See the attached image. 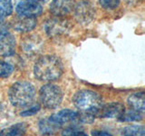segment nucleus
<instances>
[{"instance_id": "1", "label": "nucleus", "mask_w": 145, "mask_h": 136, "mask_svg": "<svg viewBox=\"0 0 145 136\" xmlns=\"http://www.w3.org/2000/svg\"><path fill=\"white\" fill-rule=\"evenodd\" d=\"M63 73V65L56 56L46 54L35 62L34 75L41 82H54L58 80Z\"/></svg>"}, {"instance_id": "2", "label": "nucleus", "mask_w": 145, "mask_h": 136, "mask_svg": "<svg viewBox=\"0 0 145 136\" xmlns=\"http://www.w3.org/2000/svg\"><path fill=\"white\" fill-rule=\"evenodd\" d=\"M74 106L82 112H86L96 117L100 109L103 105V98L98 93L92 90L83 89L78 91L72 97Z\"/></svg>"}, {"instance_id": "3", "label": "nucleus", "mask_w": 145, "mask_h": 136, "mask_svg": "<svg viewBox=\"0 0 145 136\" xmlns=\"http://www.w3.org/2000/svg\"><path fill=\"white\" fill-rule=\"evenodd\" d=\"M8 97L13 106L18 108L29 106L35 97V86L29 82L18 81L9 88Z\"/></svg>"}, {"instance_id": "4", "label": "nucleus", "mask_w": 145, "mask_h": 136, "mask_svg": "<svg viewBox=\"0 0 145 136\" xmlns=\"http://www.w3.org/2000/svg\"><path fill=\"white\" fill-rule=\"evenodd\" d=\"M39 98L41 103L47 109H56L61 104L63 93L58 85L46 84L43 85L39 91Z\"/></svg>"}, {"instance_id": "5", "label": "nucleus", "mask_w": 145, "mask_h": 136, "mask_svg": "<svg viewBox=\"0 0 145 136\" xmlns=\"http://www.w3.org/2000/svg\"><path fill=\"white\" fill-rule=\"evenodd\" d=\"M70 22L63 17H54L48 19L44 24V30L51 37L66 35L70 31Z\"/></svg>"}, {"instance_id": "6", "label": "nucleus", "mask_w": 145, "mask_h": 136, "mask_svg": "<svg viewBox=\"0 0 145 136\" xmlns=\"http://www.w3.org/2000/svg\"><path fill=\"white\" fill-rule=\"evenodd\" d=\"M74 12L76 20L84 25L90 24L95 17V9L93 6L86 1L79 2L74 5Z\"/></svg>"}, {"instance_id": "7", "label": "nucleus", "mask_w": 145, "mask_h": 136, "mask_svg": "<svg viewBox=\"0 0 145 136\" xmlns=\"http://www.w3.org/2000/svg\"><path fill=\"white\" fill-rule=\"evenodd\" d=\"M21 48L25 56L34 57L38 56L44 48V42L38 35H31L21 41Z\"/></svg>"}, {"instance_id": "8", "label": "nucleus", "mask_w": 145, "mask_h": 136, "mask_svg": "<svg viewBox=\"0 0 145 136\" xmlns=\"http://www.w3.org/2000/svg\"><path fill=\"white\" fill-rule=\"evenodd\" d=\"M18 16L35 18L43 12V6L36 1H21L16 7Z\"/></svg>"}, {"instance_id": "9", "label": "nucleus", "mask_w": 145, "mask_h": 136, "mask_svg": "<svg viewBox=\"0 0 145 136\" xmlns=\"http://www.w3.org/2000/svg\"><path fill=\"white\" fill-rule=\"evenodd\" d=\"M79 112L72 111L70 109H65V110H61L54 113L51 116H49V118L54 122H56V124L62 127L65 124H79Z\"/></svg>"}, {"instance_id": "10", "label": "nucleus", "mask_w": 145, "mask_h": 136, "mask_svg": "<svg viewBox=\"0 0 145 136\" xmlns=\"http://www.w3.org/2000/svg\"><path fill=\"white\" fill-rule=\"evenodd\" d=\"M125 111L124 105L120 102H112L103 104L98 112L96 117L101 118H119Z\"/></svg>"}, {"instance_id": "11", "label": "nucleus", "mask_w": 145, "mask_h": 136, "mask_svg": "<svg viewBox=\"0 0 145 136\" xmlns=\"http://www.w3.org/2000/svg\"><path fill=\"white\" fill-rule=\"evenodd\" d=\"M16 42L9 32L0 34V56H11L16 52Z\"/></svg>"}, {"instance_id": "12", "label": "nucleus", "mask_w": 145, "mask_h": 136, "mask_svg": "<svg viewBox=\"0 0 145 136\" xmlns=\"http://www.w3.org/2000/svg\"><path fill=\"white\" fill-rule=\"evenodd\" d=\"M74 4L72 1H54L50 5V11L56 17H63L74 11Z\"/></svg>"}, {"instance_id": "13", "label": "nucleus", "mask_w": 145, "mask_h": 136, "mask_svg": "<svg viewBox=\"0 0 145 136\" xmlns=\"http://www.w3.org/2000/svg\"><path fill=\"white\" fill-rule=\"evenodd\" d=\"M36 24H37L36 18L18 16L13 20L12 26H13V28L17 32L26 33V32L33 30L35 27Z\"/></svg>"}, {"instance_id": "14", "label": "nucleus", "mask_w": 145, "mask_h": 136, "mask_svg": "<svg viewBox=\"0 0 145 136\" xmlns=\"http://www.w3.org/2000/svg\"><path fill=\"white\" fill-rule=\"evenodd\" d=\"M127 103L131 110L143 112L145 111V94L144 92H138L129 95Z\"/></svg>"}, {"instance_id": "15", "label": "nucleus", "mask_w": 145, "mask_h": 136, "mask_svg": "<svg viewBox=\"0 0 145 136\" xmlns=\"http://www.w3.org/2000/svg\"><path fill=\"white\" fill-rule=\"evenodd\" d=\"M61 126L54 122L50 118L42 119L39 122V130L43 135H52L60 130Z\"/></svg>"}, {"instance_id": "16", "label": "nucleus", "mask_w": 145, "mask_h": 136, "mask_svg": "<svg viewBox=\"0 0 145 136\" xmlns=\"http://www.w3.org/2000/svg\"><path fill=\"white\" fill-rule=\"evenodd\" d=\"M27 126L25 122H18L7 129H4L5 136H24L26 133Z\"/></svg>"}, {"instance_id": "17", "label": "nucleus", "mask_w": 145, "mask_h": 136, "mask_svg": "<svg viewBox=\"0 0 145 136\" xmlns=\"http://www.w3.org/2000/svg\"><path fill=\"white\" fill-rule=\"evenodd\" d=\"M142 113L134 111V110H129L124 111L123 113L118 118V120L124 122H140L142 120Z\"/></svg>"}, {"instance_id": "18", "label": "nucleus", "mask_w": 145, "mask_h": 136, "mask_svg": "<svg viewBox=\"0 0 145 136\" xmlns=\"http://www.w3.org/2000/svg\"><path fill=\"white\" fill-rule=\"evenodd\" d=\"M123 136H145V129L142 125H130L122 129Z\"/></svg>"}, {"instance_id": "19", "label": "nucleus", "mask_w": 145, "mask_h": 136, "mask_svg": "<svg viewBox=\"0 0 145 136\" xmlns=\"http://www.w3.org/2000/svg\"><path fill=\"white\" fill-rule=\"evenodd\" d=\"M13 13V5L11 1L2 0L0 1V23L4 22Z\"/></svg>"}, {"instance_id": "20", "label": "nucleus", "mask_w": 145, "mask_h": 136, "mask_svg": "<svg viewBox=\"0 0 145 136\" xmlns=\"http://www.w3.org/2000/svg\"><path fill=\"white\" fill-rule=\"evenodd\" d=\"M14 72V67L12 65L6 61L0 60V78H7Z\"/></svg>"}, {"instance_id": "21", "label": "nucleus", "mask_w": 145, "mask_h": 136, "mask_svg": "<svg viewBox=\"0 0 145 136\" xmlns=\"http://www.w3.org/2000/svg\"><path fill=\"white\" fill-rule=\"evenodd\" d=\"M63 136H88L83 130L79 129L76 125H71L62 131Z\"/></svg>"}, {"instance_id": "22", "label": "nucleus", "mask_w": 145, "mask_h": 136, "mask_svg": "<svg viewBox=\"0 0 145 136\" xmlns=\"http://www.w3.org/2000/svg\"><path fill=\"white\" fill-rule=\"evenodd\" d=\"M99 3L104 9H107V10L115 9L120 5V1H115V0H101Z\"/></svg>"}, {"instance_id": "23", "label": "nucleus", "mask_w": 145, "mask_h": 136, "mask_svg": "<svg viewBox=\"0 0 145 136\" xmlns=\"http://www.w3.org/2000/svg\"><path fill=\"white\" fill-rule=\"evenodd\" d=\"M41 109V106L39 104H35V105L30 107L29 109L27 110H24L23 112H20V115L23 117H28V116H32V115H35V113H37Z\"/></svg>"}, {"instance_id": "24", "label": "nucleus", "mask_w": 145, "mask_h": 136, "mask_svg": "<svg viewBox=\"0 0 145 136\" xmlns=\"http://www.w3.org/2000/svg\"><path fill=\"white\" fill-rule=\"evenodd\" d=\"M92 136H112L111 133H107L104 131H98V130H93L92 131Z\"/></svg>"}, {"instance_id": "25", "label": "nucleus", "mask_w": 145, "mask_h": 136, "mask_svg": "<svg viewBox=\"0 0 145 136\" xmlns=\"http://www.w3.org/2000/svg\"><path fill=\"white\" fill-rule=\"evenodd\" d=\"M8 27L7 25L5 24V22H1L0 23V34L2 33H6V32H8Z\"/></svg>"}, {"instance_id": "26", "label": "nucleus", "mask_w": 145, "mask_h": 136, "mask_svg": "<svg viewBox=\"0 0 145 136\" xmlns=\"http://www.w3.org/2000/svg\"><path fill=\"white\" fill-rule=\"evenodd\" d=\"M0 136H5V131L0 130Z\"/></svg>"}, {"instance_id": "27", "label": "nucleus", "mask_w": 145, "mask_h": 136, "mask_svg": "<svg viewBox=\"0 0 145 136\" xmlns=\"http://www.w3.org/2000/svg\"><path fill=\"white\" fill-rule=\"evenodd\" d=\"M1 110H2V104L0 103V111H1Z\"/></svg>"}]
</instances>
